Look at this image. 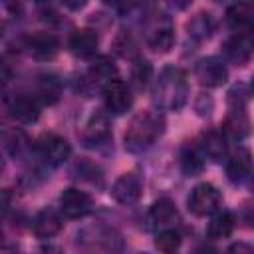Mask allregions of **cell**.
Here are the masks:
<instances>
[{"instance_id": "30", "label": "cell", "mask_w": 254, "mask_h": 254, "mask_svg": "<svg viewBox=\"0 0 254 254\" xmlns=\"http://www.w3.org/2000/svg\"><path fill=\"white\" fill-rule=\"evenodd\" d=\"M87 0H64V4L69 8V10H79Z\"/></svg>"}, {"instance_id": "31", "label": "cell", "mask_w": 254, "mask_h": 254, "mask_svg": "<svg viewBox=\"0 0 254 254\" xmlns=\"http://www.w3.org/2000/svg\"><path fill=\"white\" fill-rule=\"evenodd\" d=\"M169 2H171L175 8L185 10V8H189V6H190V2H192V0H169Z\"/></svg>"}, {"instance_id": "36", "label": "cell", "mask_w": 254, "mask_h": 254, "mask_svg": "<svg viewBox=\"0 0 254 254\" xmlns=\"http://www.w3.org/2000/svg\"><path fill=\"white\" fill-rule=\"evenodd\" d=\"M0 34H2V24H0Z\"/></svg>"}, {"instance_id": "5", "label": "cell", "mask_w": 254, "mask_h": 254, "mask_svg": "<svg viewBox=\"0 0 254 254\" xmlns=\"http://www.w3.org/2000/svg\"><path fill=\"white\" fill-rule=\"evenodd\" d=\"M36 149H38V153L42 155V159H44L48 165H52V167L64 165V163L69 159V155H71L69 143H67L64 137L54 135V133L42 135V137L38 139Z\"/></svg>"}, {"instance_id": "35", "label": "cell", "mask_w": 254, "mask_h": 254, "mask_svg": "<svg viewBox=\"0 0 254 254\" xmlns=\"http://www.w3.org/2000/svg\"><path fill=\"white\" fill-rule=\"evenodd\" d=\"M4 171V163H2V159H0V173Z\"/></svg>"}, {"instance_id": "9", "label": "cell", "mask_w": 254, "mask_h": 254, "mask_svg": "<svg viewBox=\"0 0 254 254\" xmlns=\"http://www.w3.org/2000/svg\"><path fill=\"white\" fill-rule=\"evenodd\" d=\"M103 93H105V107L115 113V115H123L131 109L133 105V95H131V89L125 81L121 79H113L111 83H107L103 87Z\"/></svg>"}, {"instance_id": "7", "label": "cell", "mask_w": 254, "mask_h": 254, "mask_svg": "<svg viewBox=\"0 0 254 254\" xmlns=\"http://www.w3.org/2000/svg\"><path fill=\"white\" fill-rule=\"evenodd\" d=\"M194 77L198 79L200 85L206 87H218L226 81L228 77V69L224 65V62L220 58H202L196 65H194Z\"/></svg>"}, {"instance_id": "6", "label": "cell", "mask_w": 254, "mask_h": 254, "mask_svg": "<svg viewBox=\"0 0 254 254\" xmlns=\"http://www.w3.org/2000/svg\"><path fill=\"white\" fill-rule=\"evenodd\" d=\"M93 200L87 192L79 189H65L60 196V210L65 218H83L91 212Z\"/></svg>"}, {"instance_id": "1", "label": "cell", "mask_w": 254, "mask_h": 254, "mask_svg": "<svg viewBox=\"0 0 254 254\" xmlns=\"http://www.w3.org/2000/svg\"><path fill=\"white\" fill-rule=\"evenodd\" d=\"M187 97H189V81L185 71L179 67H165L155 83V91H153L155 103L165 111H175L187 103Z\"/></svg>"}, {"instance_id": "23", "label": "cell", "mask_w": 254, "mask_h": 254, "mask_svg": "<svg viewBox=\"0 0 254 254\" xmlns=\"http://www.w3.org/2000/svg\"><path fill=\"white\" fill-rule=\"evenodd\" d=\"M234 230V218L230 212H220L216 216H212V220L206 226V236L210 240H220V238H228Z\"/></svg>"}, {"instance_id": "18", "label": "cell", "mask_w": 254, "mask_h": 254, "mask_svg": "<svg viewBox=\"0 0 254 254\" xmlns=\"http://www.w3.org/2000/svg\"><path fill=\"white\" fill-rule=\"evenodd\" d=\"M8 111L14 119L22 121V123H30V121H36L40 111H38V103L34 97L30 95H16L8 101Z\"/></svg>"}, {"instance_id": "25", "label": "cell", "mask_w": 254, "mask_h": 254, "mask_svg": "<svg viewBox=\"0 0 254 254\" xmlns=\"http://www.w3.org/2000/svg\"><path fill=\"white\" fill-rule=\"evenodd\" d=\"M181 167L189 177H194L202 171V161H200L198 153L194 151V147H187L181 153Z\"/></svg>"}, {"instance_id": "12", "label": "cell", "mask_w": 254, "mask_h": 254, "mask_svg": "<svg viewBox=\"0 0 254 254\" xmlns=\"http://www.w3.org/2000/svg\"><path fill=\"white\" fill-rule=\"evenodd\" d=\"M222 52L226 56L228 62L236 64V65H244L250 62L252 56V40H250V32L246 34H236L230 40L224 42Z\"/></svg>"}, {"instance_id": "24", "label": "cell", "mask_w": 254, "mask_h": 254, "mask_svg": "<svg viewBox=\"0 0 254 254\" xmlns=\"http://www.w3.org/2000/svg\"><path fill=\"white\" fill-rule=\"evenodd\" d=\"M60 89H62V85H60L58 77H54V75H42L40 81H38V95H40L46 103L58 101Z\"/></svg>"}, {"instance_id": "15", "label": "cell", "mask_w": 254, "mask_h": 254, "mask_svg": "<svg viewBox=\"0 0 254 254\" xmlns=\"http://www.w3.org/2000/svg\"><path fill=\"white\" fill-rule=\"evenodd\" d=\"M109 121L103 113H93L87 123L83 125V131H81V137L87 145H101L109 139Z\"/></svg>"}, {"instance_id": "14", "label": "cell", "mask_w": 254, "mask_h": 254, "mask_svg": "<svg viewBox=\"0 0 254 254\" xmlns=\"http://www.w3.org/2000/svg\"><path fill=\"white\" fill-rule=\"evenodd\" d=\"M99 46V38L93 30L89 28H81V30H75L71 36H69V50L71 54H75L77 58H91L95 54Z\"/></svg>"}, {"instance_id": "8", "label": "cell", "mask_w": 254, "mask_h": 254, "mask_svg": "<svg viewBox=\"0 0 254 254\" xmlns=\"http://www.w3.org/2000/svg\"><path fill=\"white\" fill-rule=\"evenodd\" d=\"M248 131H250V121L246 115L244 97H238V101L234 97H230V111L222 125V133L232 139H244L248 135Z\"/></svg>"}, {"instance_id": "28", "label": "cell", "mask_w": 254, "mask_h": 254, "mask_svg": "<svg viewBox=\"0 0 254 254\" xmlns=\"http://www.w3.org/2000/svg\"><path fill=\"white\" fill-rule=\"evenodd\" d=\"M115 52H117L119 56H123V58H133V56H137V46H135L133 38L123 32V34H119L117 40H115Z\"/></svg>"}, {"instance_id": "34", "label": "cell", "mask_w": 254, "mask_h": 254, "mask_svg": "<svg viewBox=\"0 0 254 254\" xmlns=\"http://www.w3.org/2000/svg\"><path fill=\"white\" fill-rule=\"evenodd\" d=\"M103 2H105V4H117L119 0H103Z\"/></svg>"}, {"instance_id": "29", "label": "cell", "mask_w": 254, "mask_h": 254, "mask_svg": "<svg viewBox=\"0 0 254 254\" xmlns=\"http://www.w3.org/2000/svg\"><path fill=\"white\" fill-rule=\"evenodd\" d=\"M0 2L10 14H20L24 10V0H0Z\"/></svg>"}, {"instance_id": "26", "label": "cell", "mask_w": 254, "mask_h": 254, "mask_svg": "<svg viewBox=\"0 0 254 254\" xmlns=\"http://www.w3.org/2000/svg\"><path fill=\"white\" fill-rule=\"evenodd\" d=\"M155 246L161 250V252H175L179 246H181V236L177 230L173 228H165L157 234L155 238Z\"/></svg>"}, {"instance_id": "20", "label": "cell", "mask_w": 254, "mask_h": 254, "mask_svg": "<svg viewBox=\"0 0 254 254\" xmlns=\"http://www.w3.org/2000/svg\"><path fill=\"white\" fill-rule=\"evenodd\" d=\"M214 32V22L210 18V14L206 12H198L196 16H192L187 24V34L189 38L196 40V42H202V40H208Z\"/></svg>"}, {"instance_id": "33", "label": "cell", "mask_w": 254, "mask_h": 254, "mask_svg": "<svg viewBox=\"0 0 254 254\" xmlns=\"http://www.w3.org/2000/svg\"><path fill=\"white\" fill-rule=\"evenodd\" d=\"M230 250H248V252H250V246H242V244H238V246H232Z\"/></svg>"}, {"instance_id": "22", "label": "cell", "mask_w": 254, "mask_h": 254, "mask_svg": "<svg viewBox=\"0 0 254 254\" xmlns=\"http://www.w3.org/2000/svg\"><path fill=\"white\" fill-rule=\"evenodd\" d=\"M89 77L97 83V85H107V83H111L113 79H117V67H115V64L109 60V58H99V60H95L93 64H91V67H89Z\"/></svg>"}, {"instance_id": "11", "label": "cell", "mask_w": 254, "mask_h": 254, "mask_svg": "<svg viewBox=\"0 0 254 254\" xmlns=\"http://www.w3.org/2000/svg\"><path fill=\"white\" fill-rule=\"evenodd\" d=\"M24 48L36 60H50L58 52V38L48 32H36L24 38Z\"/></svg>"}, {"instance_id": "37", "label": "cell", "mask_w": 254, "mask_h": 254, "mask_svg": "<svg viewBox=\"0 0 254 254\" xmlns=\"http://www.w3.org/2000/svg\"><path fill=\"white\" fill-rule=\"evenodd\" d=\"M214 2H220V0H214Z\"/></svg>"}, {"instance_id": "27", "label": "cell", "mask_w": 254, "mask_h": 254, "mask_svg": "<svg viewBox=\"0 0 254 254\" xmlns=\"http://www.w3.org/2000/svg\"><path fill=\"white\" fill-rule=\"evenodd\" d=\"M131 79L139 89H143L151 79V64L145 60H137L131 67Z\"/></svg>"}, {"instance_id": "2", "label": "cell", "mask_w": 254, "mask_h": 254, "mask_svg": "<svg viewBox=\"0 0 254 254\" xmlns=\"http://www.w3.org/2000/svg\"><path fill=\"white\" fill-rule=\"evenodd\" d=\"M165 131V119L163 115L155 111H141L137 113L127 131H125V149L131 153H141L149 149Z\"/></svg>"}, {"instance_id": "10", "label": "cell", "mask_w": 254, "mask_h": 254, "mask_svg": "<svg viewBox=\"0 0 254 254\" xmlns=\"http://www.w3.org/2000/svg\"><path fill=\"white\" fill-rule=\"evenodd\" d=\"M141 192H143V181L137 173H125L121 175L115 183H113V189H111V194L117 202L121 204H133L141 198Z\"/></svg>"}, {"instance_id": "32", "label": "cell", "mask_w": 254, "mask_h": 254, "mask_svg": "<svg viewBox=\"0 0 254 254\" xmlns=\"http://www.w3.org/2000/svg\"><path fill=\"white\" fill-rule=\"evenodd\" d=\"M6 81H8V71L0 65V91L4 89V85H6Z\"/></svg>"}, {"instance_id": "17", "label": "cell", "mask_w": 254, "mask_h": 254, "mask_svg": "<svg viewBox=\"0 0 254 254\" xmlns=\"http://www.w3.org/2000/svg\"><path fill=\"white\" fill-rule=\"evenodd\" d=\"M32 228L36 232V236L40 238H52L62 230V218L56 210L52 208H44L34 216Z\"/></svg>"}, {"instance_id": "16", "label": "cell", "mask_w": 254, "mask_h": 254, "mask_svg": "<svg viewBox=\"0 0 254 254\" xmlns=\"http://www.w3.org/2000/svg\"><path fill=\"white\" fill-rule=\"evenodd\" d=\"M250 169H252V157L250 151L240 147L236 153H232V157L226 163V175L232 183H244L250 177Z\"/></svg>"}, {"instance_id": "21", "label": "cell", "mask_w": 254, "mask_h": 254, "mask_svg": "<svg viewBox=\"0 0 254 254\" xmlns=\"http://www.w3.org/2000/svg\"><path fill=\"white\" fill-rule=\"evenodd\" d=\"M151 220L157 226H169L175 224L179 220V210L175 206L173 200L169 198H159L153 206H151Z\"/></svg>"}, {"instance_id": "3", "label": "cell", "mask_w": 254, "mask_h": 254, "mask_svg": "<svg viewBox=\"0 0 254 254\" xmlns=\"http://www.w3.org/2000/svg\"><path fill=\"white\" fill-rule=\"evenodd\" d=\"M145 40L151 50H155L159 54L169 52L175 42V26H173L171 18L165 14L153 16L145 26Z\"/></svg>"}, {"instance_id": "13", "label": "cell", "mask_w": 254, "mask_h": 254, "mask_svg": "<svg viewBox=\"0 0 254 254\" xmlns=\"http://www.w3.org/2000/svg\"><path fill=\"white\" fill-rule=\"evenodd\" d=\"M254 10L248 2H236L226 10V24L238 34H246L252 30Z\"/></svg>"}, {"instance_id": "19", "label": "cell", "mask_w": 254, "mask_h": 254, "mask_svg": "<svg viewBox=\"0 0 254 254\" xmlns=\"http://www.w3.org/2000/svg\"><path fill=\"white\" fill-rule=\"evenodd\" d=\"M200 147H202V153L210 161H220L226 155V135L218 129H210V131L202 133Z\"/></svg>"}, {"instance_id": "4", "label": "cell", "mask_w": 254, "mask_h": 254, "mask_svg": "<svg viewBox=\"0 0 254 254\" xmlns=\"http://www.w3.org/2000/svg\"><path fill=\"white\" fill-rule=\"evenodd\" d=\"M220 192L216 190V187L208 185V183H202V185H196L190 194H189V210L196 216H208L212 212L218 210L220 206Z\"/></svg>"}]
</instances>
